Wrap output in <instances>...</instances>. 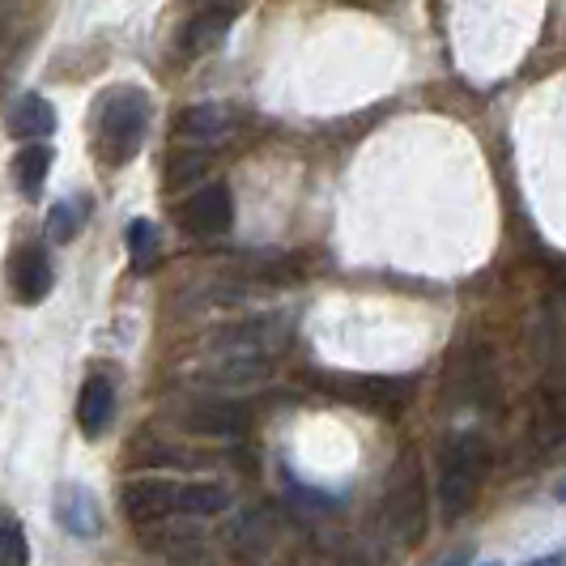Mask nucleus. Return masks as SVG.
<instances>
[{
    "label": "nucleus",
    "instance_id": "obj_1",
    "mask_svg": "<svg viewBox=\"0 0 566 566\" xmlns=\"http://www.w3.org/2000/svg\"><path fill=\"white\" fill-rule=\"evenodd\" d=\"M149 94L137 90V85H115L98 98L94 107V133H98V154L112 163V167H124L137 158L145 133H149Z\"/></svg>",
    "mask_w": 566,
    "mask_h": 566
},
{
    "label": "nucleus",
    "instance_id": "obj_2",
    "mask_svg": "<svg viewBox=\"0 0 566 566\" xmlns=\"http://www.w3.org/2000/svg\"><path fill=\"white\" fill-rule=\"evenodd\" d=\"M485 473V439L478 430H455L443 448V469H439V511L443 520H460L473 507L478 485Z\"/></svg>",
    "mask_w": 566,
    "mask_h": 566
},
{
    "label": "nucleus",
    "instance_id": "obj_3",
    "mask_svg": "<svg viewBox=\"0 0 566 566\" xmlns=\"http://www.w3.org/2000/svg\"><path fill=\"white\" fill-rule=\"evenodd\" d=\"M384 511H388V524L400 541H422L426 533V485H422V464L418 455H400L392 464V478L384 490Z\"/></svg>",
    "mask_w": 566,
    "mask_h": 566
},
{
    "label": "nucleus",
    "instance_id": "obj_4",
    "mask_svg": "<svg viewBox=\"0 0 566 566\" xmlns=\"http://www.w3.org/2000/svg\"><path fill=\"white\" fill-rule=\"evenodd\" d=\"M184 503V485L167 482V478H137L119 490V507L128 515V524H158L167 520Z\"/></svg>",
    "mask_w": 566,
    "mask_h": 566
},
{
    "label": "nucleus",
    "instance_id": "obj_5",
    "mask_svg": "<svg viewBox=\"0 0 566 566\" xmlns=\"http://www.w3.org/2000/svg\"><path fill=\"white\" fill-rule=\"evenodd\" d=\"M234 222V200L227 184H205L179 205V227L192 234H227Z\"/></svg>",
    "mask_w": 566,
    "mask_h": 566
},
{
    "label": "nucleus",
    "instance_id": "obj_6",
    "mask_svg": "<svg viewBox=\"0 0 566 566\" xmlns=\"http://www.w3.org/2000/svg\"><path fill=\"white\" fill-rule=\"evenodd\" d=\"M248 422H252V413L239 400H197L184 409V426L205 439H234L248 430Z\"/></svg>",
    "mask_w": 566,
    "mask_h": 566
},
{
    "label": "nucleus",
    "instance_id": "obj_7",
    "mask_svg": "<svg viewBox=\"0 0 566 566\" xmlns=\"http://www.w3.org/2000/svg\"><path fill=\"white\" fill-rule=\"evenodd\" d=\"M56 285V273H52V260L39 252V248H18L13 260H9V290L18 294V303H43Z\"/></svg>",
    "mask_w": 566,
    "mask_h": 566
},
{
    "label": "nucleus",
    "instance_id": "obj_8",
    "mask_svg": "<svg viewBox=\"0 0 566 566\" xmlns=\"http://www.w3.org/2000/svg\"><path fill=\"white\" fill-rule=\"evenodd\" d=\"M56 524L73 537H98L103 528V511L98 499L85 490V485H60L56 490Z\"/></svg>",
    "mask_w": 566,
    "mask_h": 566
},
{
    "label": "nucleus",
    "instance_id": "obj_9",
    "mask_svg": "<svg viewBox=\"0 0 566 566\" xmlns=\"http://www.w3.org/2000/svg\"><path fill=\"white\" fill-rule=\"evenodd\" d=\"M56 133V107L43 94H22L9 107V137L18 142H43Z\"/></svg>",
    "mask_w": 566,
    "mask_h": 566
},
{
    "label": "nucleus",
    "instance_id": "obj_10",
    "mask_svg": "<svg viewBox=\"0 0 566 566\" xmlns=\"http://www.w3.org/2000/svg\"><path fill=\"white\" fill-rule=\"evenodd\" d=\"M115 418V388L112 379H103V375H90L82 384V397H77V426H82V434L90 439H98Z\"/></svg>",
    "mask_w": 566,
    "mask_h": 566
},
{
    "label": "nucleus",
    "instance_id": "obj_11",
    "mask_svg": "<svg viewBox=\"0 0 566 566\" xmlns=\"http://www.w3.org/2000/svg\"><path fill=\"white\" fill-rule=\"evenodd\" d=\"M230 22H234V9H227V4L200 9L197 18L188 22V30H184V52H188V56H205V52H213V48L227 39Z\"/></svg>",
    "mask_w": 566,
    "mask_h": 566
},
{
    "label": "nucleus",
    "instance_id": "obj_12",
    "mask_svg": "<svg viewBox=\"0 0 566 566\" xmlns=\"http://www.w3.org/2000/svg\"><path fill=\"white\" fill-rule=\"evenodd\" d=\"M52 145H43V142H30L18 158H13V188L22 192V197H39L43 192V184H48V175H52Z\"/></svg>",
    "mask_w": 566,
    "mask_h": 566
},
{
    "label": "nucleus",
    "instance_id": "obj_13",
    "mask_svg": "<svg viewBox=\"0 0 566 566\" xmlns=\"http://www.w3.org/2000/svg\"><path fill=\"white\" fill-rule=\"evenodd\" d=\"M230 128V112L227 107H213V103H200V107H188L175 119V133L188 137V142H218L227 137Z\"/></svg>",
    "mask_w": 566,
    "mask_h": 566
},
{
    "label": "nucleus",
    "instance_id": "obj_14",
    "mask_svg": "<svg viewBox=\"0 0 566 566\" xmlns=\"http://www.w3.org/2000/svg\"><path fill=\"white\" fill-rule=\"evenodd\" d=\"M337 392H349L345 400H363V405H400L409 397L405 379H337Z\"/></svg>",
    "mask_w": 566,
    "mask_h": 566
},
{
    "label": "nucleus",
    "instance_id": "obj_15",
    "mask_svg": "<svg viewBox=\"0 0 566 566\" xmlns=\"http://www.w3.org/2000/svg\"><path fill=\"white\" fill-rule=\"evenodd\" d=\"M179 507L188 515H222L230 507V490L218 482H192L184 485V503Z\"/></svg>",
    "mask_w": 566,
    "mask_h": 566
},
{
    "label": "nucleus",
    "instance_id": "obj_16",
    "mask_svg": "<svg viewBox=\"0 0 566 566\" xmlns=\"http://www.w3.org/2000/svg\"><path fill=\"white\" fill-rule=\"evenodd\" d=\"M82 222H85V200H60L56 209L48 213V239L52 243H69V239L82 234Z\"/></svg>",
    "mask_w": 566,
    "mask_h": 566
},
{
    "label": "nucleus",
    "instance_id": "obj_17",
    "mask_svg": "<svg viewBox=\"0 0 566 566\" xmlns=\"http://www.w3.org/2000/svg\"><path fill=\"white\" fill-rule=\"evenodd\" d=\"M124 243H128V255H133V264L149 269V264H154V255H158V230H154V222L137 218V222H128V234H124Z\"/></svg>",
    "mask_w": 566,
    "mask_h": 566
},
{
    "label": "nucleus",
    "instance_id": "obj_18",
    "mask_svg": "<svg viewBox=\"0 0 566 566\" xmlns=\"http://www.w3.org/2000/svg\"><path fill=\"white\" fill-rule=\"evenodd\" d=\"M27 533L18 524V515H4V528H0V566H27Z\"/></svg>",
    "mask_w": 566,
    "mask_h": 566
},
{
    "label": "nucleus",
    "instance_id": "obj_19",
    "mask_svg": "<svg viewBox=\"0 0 566 566\" xmlns=\"http://www.w3.org/2000/svg\"><path fill=\"white\" fill-rule=\"evenodd\" d=\"M541 264L554 273V282L566 290V255H554V252H541Z\"/></svg>",
    "mask_w": 566,
    "mask_h": 566
},
{
    "label": "nucleus",
    "instance_id": "obj_20",
    "mask_svg": "<svg viewBox=\"0 0 566 566\" xmlns=\"http://www.w3.org/2000/svg\"><path fill=\"white\" fill-rule=\"evenodd\" d=\"M528 566H566V554H549V558H537V563Z\"/></svg>",
    "mask_w": 566,
    "mask_h": 566
},
{
    "label": "nucleus",
    "instance_id": "obj_21",
    "mask_svg": "<svg viewBox=\"0 0 566 566\" xmlns=\"http://www.w3.org/2000/svg\"><path fill=\"white\" fill-rule=\"evenodd\" d=\"M200 4H205V9H213V4H227V9H230L234 0H200Z\"/></svg>",
    "mask_w": 566,
    "mask_h": 566
},
{
    "label": "nucleus",
    "instance_id": "obj_22",
    "mask_svg": "<svg viewBox=\"0 0 566 566\" xmlns=\"http://www.w3.org/2000/svg\"><path fill=\"white\" fill-rule=\"evenodd\" d=\"M558 499H563V503H566V482H563V485H558Z\"/></svg>",
    "mask_w": 566,
    "mask_h": 566
},
{
    "label": "nucleus",
    "instance_id": "obj_23",
    "mask_svg": "<svg viewBox=\"0 0 566 566\" xmlns=\"http://www.w3.org/2000/svg\"><path fill=\"white\" fill-rule=\"evenodd\" d=\"M443 566H464V558H452V563H443Z\"/></svg>",
    "mask_w": 566,
    "mask_h": 566
}]
</instances>
